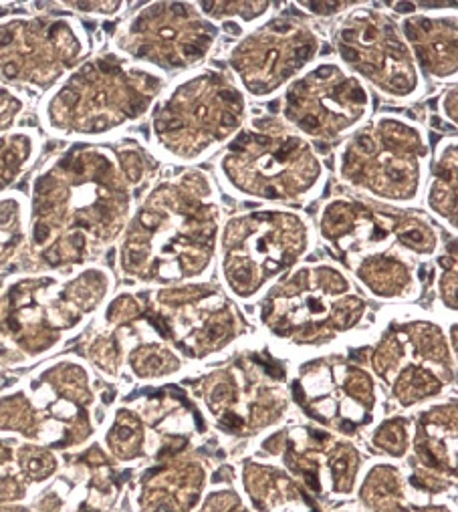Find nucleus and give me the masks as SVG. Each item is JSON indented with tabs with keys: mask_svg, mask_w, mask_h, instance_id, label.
I'll list each match as a JSON object with an SVG mask.
<instances>
[{
	"mask_svg": "<svg viewBox=\"0 0 458 512\" xmlns=\"http://www.w3.org/2000/svg\"><path fill=\"white\" fill-rule=\"evenodd\" d=\"M166 85L168 77L148 65L99 57L61 85L45 117L61 134H107L146 115Z\"/></svg>",
	"mask_w": 458,
	"mask_h": 512,
	"instance_id": "nucleus-7",
	"label": "nucleus"
},
{
	"mask_svg": "<svg viewBox=\"0 0 458 512\" xmlns=\"http://www.w3.org/2000/svg\"><path fill=\"white\" fill-rule=\"evenodd\" d=\"M356 281L380 299L420 293L426 263L442 252L438 224L416 208H396L352 196L323 204L317 230Z\"/></svg>",
	"mask_w": 458,
	"mask_h": 512,
	"instance_id": "nucleus-2",
	"label": "nucleus"
},
{
	"mask_svg": "<svg viewBox=\"0 0 458 512\" xmlns=\"http://www.w3.org/2000/svg\"><path fill=\"white\" fill-rule=\"evenodd\" d=\"M428 216L442 224L452 236H456L458 222V144L456 138L446 136L434 148L430 156L428 178L422 192Z\"/></svg>",
	"mask_w": 458,
	"mask_h": 512,
	"instance_id": "nucleus-14",
	"label": "nucleus"
},
{
	"mask_svg": "<svg viewBox=\"0 0 458 512\" xmlns=\"http://www.w3.org/2000/svg\"><path fill=\"white\" fill-rule=\"evenodd\" d=\"M323 49L319 27L301 13H275L231 47L226 71L247 97L265 101L281 95Z\"/></svg>",
	"mask_w": 458,
	"mask_h": 512,
	"instance_id": "nucleus-11",
	"label": "nucleus"
},
{
	"mask_svg": "<svg viewBox=\"0 0 458 512\" xmlns=\"http://www.w3.org/2000/svg\"><path fill=\"white\" fill-rule=\"evenodd\" d=\"M200 13L214 23L220 33L243 35L273 17L283 3H249V0H224V3H196Z\"/></svg>",
	"mask_w": 458,
	"mask_h": 512,
	"instance_id": "nucleus-15",
	"label": "nucleus"
},
{
	"mask_svg": "<svg viewBox=\"0 0 458 512\" xmlns=\"http://www.w3.org/2000/svg\"><path fill=\"white\" fill-rule=\"evenodd\" d=\"M224 208L218 184L202 170L180 168L146 194L122 246L126 273L142 281L194 283L216 263Z\"/></svg>",
	"mask_w": 458,
	"mask_h": 512,
	"instance_id": "nucleus-1",
	"label": "nucleus"
},
{
	"mask_svg": "<svg viewBox=\"0 0 458 512\" xmlns=\"http://www.w3.org/2000/svg\"><path fill=\"white\" fill-rule=\"evenodd\" d=\"M251 115L249 97L226 69L198 67L164 87L152 107V144L164 160L194 168L220 154Z\"/></svg>",
	"mask_w": 458,
	"mask_h": 512,
	"instance_id": "nucleus-4",
	"label": "nucleus"
},
{
	"mask_svg": "<svg viewBox=\"0 0 458 512\" xmlns=\"http://www.w3.org/2000/svg\"><path fill=\"white\" fill-rule=\"evenodd\" d=\"M366 313L350 275L333 263L299 265L269 291L261 319L279 339L315 343L352 329Z\"/></svg>",
	"mask_w": 458,
	"mask_h": 512,
	"instance_id": "nucleus-8",
	"label": "nucleus"
},
{
	"mask_svg": "<svg viewBox=\"0 0 458 512\" xmlns=\"http://www.w3.org/2000/svg\"><path fill=\"white\" fill-rule=\"evenodd\" d=\"M337 61L358 77L372 95L392 103H414L426 91V81L402 37L398 19L384 5L358 3L337 17L329 31Z\"/></svg>",
	"mask_w": 458,
	"mask_h": 512,
	"instance_id": "nucleus-9",
	"label": "nucleus"
},
{
	"mask_svg": "<svg viewBox=\"0 0 458 512\" xmlns=\"http://www.w3.org/2000/svg\"><path fill=\"white\" fill-rule=\"evenodd\" d=\"M220 39L196 3H152L122 33V49L162 75L188 73L204 65Z\"/></svg>",
	"mask_w": 458,
	"mask_h": 512,
	"instance_id": "nucleus-12",
	"label": "nucleus"
},
{
	"mask_svg": "<svg viewBox=\"0 0 458 512\" xmlns=\"http://www.w3.org/2000/svg\"><path fill=\"white\" fill-rule=\"evenodd\" d=\"M456 101H458L456 85H450V87L442 93V97H440V101H438V111H440V115L444 117L446 127H452V132L456 130V123H458V117H456L458 105H456Z\"/></svg>",
	"mask_w": 458,
	"mask_h": 512,
	"instance_id": "nucleus-18",
	"label": "nucleus"
},
{
	"mask_svg": "<svg viewBox=\"0 0 458 512\" xmlns=\"http://www.w3.org/2000/svg\"><path fill=\"white\" fill-rule=\"evenodd\" d=\"M277 115L321 152L374 115V95L337 59H317L281 93Z\"/></svg>",
	"mask_w": 458,
	"mask_h": 512,
	"instance_id": "nucleus-10",
	"label": "nucleus"
},
{
	"mask_svg": "<svg viewBox=\"0 0 458 512\" xmlns=\"http://www.w3.org/2000/svg\"><path fill=\"white\" fill-rule=\"evenodd\" d=\"M358 3H291L293 9H297L305 17H321V19H331V17H341L348 11H352Z\"/></svg>",
	"mask_w": 458,
	"mask_h": 512,
	"instance_id": "nucleus-17",
	"label": "nucleus"
},
{
	"mask_svg": "<svg viewBox=\"0 0 458 512\" xmlns=\"http://www.w3.org/2000/svg\"><path fill=\"white\" fill-rule=\"evenodd\" d=\"M315 246V228L299 208L257 206L222 222L216 261L237 299H253L291 273Z\"/></svg>",
	"mask_w": 458,
	"mask_h": 512,
	"instance_id": "nucleus-6",
	"label": "nucleus"
},
{
	"mask_svg": "<svg viewBox=\"0 0 458 512\" xmlns=\"http://www.w3.org/2000/svg\"><path fill=\"white\" fill-rule=\"evenodd\" d=\"M406 422L402 420H390L386 422L378 432H376V446H380L382 450L394 454V456H400L404 454V448H406Z\"/></svg>",
	"mask_w": 458,
	"mask_h": 512,
	"instance_id": "nucleus-16",
	"label": "nucleus"
},
{
	"mask_svg": "<svg viewBox=\"0 0 458 512\" xmlns=\"http://www.w3.org/2000/svg\"><path fill=\"white\" fill-rule=\"evenodd\" d=\"M214 170L226 194L261 206L301 208L327 182L321 152L273 113H251Z\"/></svg>",
	"mask_w": 458,
	"mask_h": 512,
	"instance_id": "nucleus-3",
	"label": "nucleus"
},
{
	"mask_svg": "<svg viewBox=\"0 0 458 512\" xmlns=\"http://www.w3.org/2000/svg\"><path fill=\"white\" fill-rule=\"evenodd\" d=\"M456 19V7H452L430 13L418 11L398 21L424 81L456 85Z\"/></svg>",
	"mask_w": 458,
	"mask_h": 512,
	"instance_id": "nucleus-13",
	"label": "nucleus"
},
{
	"mask_svg": "<svg viewBox=\"0 0 458 512\" xmlns=\"http://www.w3.org/2000/svg\"><path fill=\"white\" fill-rule=\"evenodd\" d=\"M432 146L424 127L396 111L372 115L335 150L341 186L370 202L414 208L422 200Z\"/></svg>",
	"mask_w": 458,
	"mask_h": 512,
	"instance_id": "nucleus-5",
	"label": "nucleus"
}]
</instances>
